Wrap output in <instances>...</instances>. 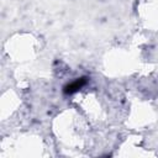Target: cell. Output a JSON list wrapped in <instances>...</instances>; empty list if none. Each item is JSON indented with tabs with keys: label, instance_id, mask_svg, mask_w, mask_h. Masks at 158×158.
<instances>
[{
	"label": "cell",
	"instance_id": "cell-1",
	"mask_svg": "<svg viewBox=\"0 0 158 158\" xmlns=\"http://www.w3.org/2000/svg\"><path fill=\"white\" fill-rule=\"evenodd\" d=\"M84 84V81L80 79V80H77V81H74L73 84H70V85H68L67 86V89H65V93H69V94H72V93H74V91H77L81 85Z\"/></svg>",
	"mask_w": 158,
	"mask_h": 158
}]
</instances>
